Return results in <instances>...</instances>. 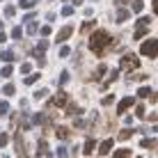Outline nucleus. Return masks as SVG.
<instances>
[{
	"label": "nucleus",
	"instance_id": "nucleus-33",
	"mask_svg": "<svg viewBox=\"0 0 158 158\" xmlns=\"http://www.w3.org/2000/svg\"><path fill=\"white\" fill-rule=\"evenodd\" d=\"M2 92H5L7 96H12V94H14V85H5V89H2Z\"/></svg>",
	"mask_w": 158,
	"mask_h": 158
},
{
	"label": "nucleus",
	"instance_id": "nucleus-26",
	"mask_svg": "<svg viewBox=\"0 0 158 158\" xmlns=\"http://www.w3.org/2000/svg\"><path fill=\"white\" fill-rule=\"evenodd\" d=\"M7 112H9V103L2 101V103H0V115H7Z\"/></svg>",
	"mask_w": 158,
	"mask_h": 158
},
{
	"label": "nucleus",
	"instance_id": "nucleus-37",
	"mask_svg": "<svg viewBox=\"0 0 158 158\" xmlns=\"http://www.w3.org/2000/svg\"><path fill=\"white\" fill-rule=\"evenodd\" d=\"M41 35L48 37V35H51V28H48V25H44V28H41Z\"/></svg>",
	"mask_w": 158,
	"mask_h": 158
},
{
	"label": "nucleus",
	"instance_id": "nucleus-36",
	"mask_svg": "<svg viewBox=\"0 0 158 158\" xmlns=\"http://www.w3.org/2000/svg\"><path fill=\"white\" fill-rule=\"evenodd\" d=\"M30 71V62H25V64H21V73H28Z\"/></svg>",
	"mask_w": 158,
	"mask_h": 158
},
{
	"label": "nucleus",
	"instance_id": "nucleus-6",
	"mask_svg": "<svg viewBox=\"0 0 158 158\" xmlns=\"http://www.w3.org/2000/svg\"><path fill=\"white\" fill-rule=\"evenodd\" d=\"M14 142H16V154H19V158H30L28 151H25V147H23V138H21V135H16Z\"/></svg>",
	"mask_w": 158,
	"mask_h": 158
},
{
	"label": "nucleus",
	"instance_id": "nucleus-35",
	"mask_svg": "<svg viewBox=\"0 0 158 158\" xmlns=\"http://www.w3.org/2000/svg\"><path fill=\"white\" fill-rule=\"evenodd\" d=\"M69 53H71V51H69V48H67V46H62V48H60V55H62V57H67V55H69Z\"/></svg>",
	"mask_w": 158,
	"mask_h": 158
},
{
	"label": "nucleus",
	"instance_id": "nucleus-18",
	"mask_svg": "<svg viewBox=\"0 0 158 158\" xmlns=\"http://www.w3.org/2000/svg\"><path fill=\"white\" fill-rule=\"evenodd\" d=\"M115 158H131V149H117Z\"/></svg>",
	"mask_w": 158,
	"mask_h": 158
},
{
	"label": "nucleus",
	"instance_id": "nucleus-4",
	"mask_svg": "<svg viewBox=\"0 0 158 158\" xmlns=\"http://www.w3.org/2000/svg\"><path fill=\"white\" fill-rule=\"evenodd\" d=\"M131 106H135V99H133V96H126V99H122V101H119V106H117V117H122Z\"/></svg>",
	"mask_w": 158,
	"mask_h": 158
},
{
	"label": "nucleus",
	"instance_id": "nucleus-5",
	"mask_svg": "<svg viewBox=\"0 0 158 158\" xmlns=\"http://www.w3.org/2000/svg\"><path fill=\"white\" fill-rule=\"evenodd\" d=\"M112 147H115V140H112V138L103 140V142H101V147H99V156H106V154H110V151H112Z\"/></svg>",
	"mask_w": 158,
	"mask_h": 158
},
{
	"label": "nucleus",
	"instance_id": "nucleus-1",
	"mask_svg": "<svg viewBox=\"0 0 158 158\" xmlns=\"http://www.w3.org/2000/svg\"><path fill=\"white\" fill-rule=\"evenodd\" d=\"M110 44H115L112 35H110V32H106V30H99V32H94V35H92L89 48L96 53V55H103V53L108 51V46H110Z\"/></svg>",
	"mask_w": 158,
	"mask_h": 158
},
{
	"label": "nucleus",
	"instance_id": "nucleus-19",
	"mask_svg": "<svg viewBox=\"0 0 158 158\" xmlns=\"http://www.w3.org/2000/svg\"><path fill=\"white\" fill-rule=\"evenodd\" d=\"M44 122H46V115H44V112H37L35 119H32V124H37V126H39V124H44Z\"/></svg>",
	"mask_w": 158,
	"mask_h": 158
},
{
	"label": "nucleus",
	"instance_id": "nucleus-30",
	"mask_svg": "<svg viewBox=\"0 0 158 158\" xmlns=\"http://www.w3.org/2000/svg\"><path fill=\"white\" fill-rule=\"evenodd\" d=\"M57 158H69V151L64 149V147H60L57 149Z\"/></svg>",
	"mask_w": 158,
	"mask_h": 158
},
{
	"label": "nucleus",
	"instance_id": "nucleus-11",
	"mask_svg": "<svg viewBox=\"0 0 158 158\" xmlns=\"http://www.w3.org/2000/svg\"><path fill=\"white\" fill-rule=\"evenodd\" d=\"M55 135L60 140H69V128H64V126H57L55 128Z\"/></svg>",
	"mask_w": 158,
	"mask_h": 158
},
{
	"label": "nucleus",
	"instance_id": "nucleus-44",
	"mask_svg": "<svg viewBox=\"0 0 158 158\" xmlns=\"http://www.w3.org/2000/svg\"><path fill=\"white\" fill-rule=\"evenodd\" d=\"M122 2H126V0H117V5H122Z\"/></svg>",
	"mask_w": 158,
	"mask_h": 158
},
{
	"label": "nucleus",
	"instance_id": "nucleus-28",
	"mask_svg": "<svg viewBox=\"0 0 158 158\" xmlns=\"http://www.w3.org/2000/svg\"><path fill=\"white\" fill-rule=\"evenodd\" d=\"M2 60H5V62H12V60H14V53H12V51H5V53H2Z\"/></svg>",
	"mask_w": 158,
	"mask_h": 158
},
{
	"label": "nucleus",
	"instance_id": "nucleus-34",
	"mask_svg": "<svg viewBox=\"0 0 158 158\" xmlns=\"http://www.w3.org/2000/svg\"><path fill=\"white\" fill-rule=\"evenodd\" d=\"M135 115H138V117H144V106H135Z\"/></svg>",
	"mask_w": 158,
	"mask_h": 158
},
{
	"label": "nucleus",
	"instance_id": "nucleus-3",
	"mask_svg": "<svg viewBox=\"0 0 158 158\" xmlns=\"http://www.w3.org/2000/svg\"><path fill=\"white\" fill-rule=\"evenodd\" d=\"M140 51H142L144 57H156L158 55V39H147Z\"/></svg>",
	"mask_w": 158,
	"mask_h": 158
},
{
	"label": "nucleus",
	"instance_id": "nucleus-29",
	"mask_svg": "<svg viewBox=\"0 0 158 158\" xmlns=\"http://www.w3.org/2000/svg\"><path fill=\"white\" fill-rule=\"evenodd\" d=\"M67 80H69V71H62V73H60V80H57V83H60V85H64Z\"/></svg>",
	"mask_w": 158,
	"mask_h": 158
},
{
	"label": "nucleus",
	"instance_id": "nucleus-32",
	"mask_svg": "<svg viewBox=\"0 0 158 158\" xmlns=\"http://www.w3.org/2000/svg\"><path fill=\"white\" fill-rule=\"evenodd\" d=\"M112 101H115V96H112V94H108L106 99H103V106H112Z\"/></svg>",
	"mask_w": 158,
	"mask_h": 158
},
{
	"label": "nucleus",
	"instance_id": "nucleus-8",
	"mask_svg": "<svg viewBox=\"0 0 158 158\" xmlns=\"http://www.w3.org/2000/svg\"><path fill=\"white\" fill-rule=\"evenodd\" d=\"M71 32H73V28H71V25L62 28V30L57 32V41H64V39H69V37H71Z\"/></svg>",
	"mask_w": 158,
	"mask_h": 158
},
{
	"label": "nucleus",
	"instance_id": "nucleus-23",
	"mask_svg": "<svg viewBox=\"0 0 158 158\" xmlns=\"http://www.w3.org/2000/svg\"><path fill=\"white\" fill-rule=\"evenodd\" d=\"M142 147H144V149H151V147H156V140L147 138V140H142Z\"/></svg>",
	"mask_w": 158,
	"mask_h": 158
},
{
	"label": "nucleus",
	"instance_id": "nucleus-16",
	"mask_svg": "<svg viewBox=\"0 0 158 158\" xmlns=\"http://www.w3.org/2000/svg\"><path fill=\"white\" fill-rule=\"evenodd\" d=\"M147 96H151V89L149 87H140L138 89V99H147Z\"/></svg>",
	"mask_w": 158,
	"mask_h": 158
},
{
	"label": "nucleus",
	"instance_id": "nucleus-22",
	"mask_svg": "<svg viewBox=\"0 0 158 158\" xmlns=\"http://www.w3.org/2000/svg\"><path fill=\"white\" fill-rule=\"evenodd\" d=\"M94 25H96L94 21H87V23H83V28H80V32H89L92 28H94Z\"/></svg>",
	"mask_w": 158,
	"mask_h": 158
},
{
	"label": "nucleus",
	"instance_id": "nucleus-45",
	"mask_svg": "<svg viewBox=\"0 0 158 158\" xmlns=\"http://www.w3.org/2000/svg\"><path fill=\"white\" fill-rule=\"evenodd\" d=\"M2 158H9V156H2Z\"/></svg>",
	"mask_w": 158,
	"mask_h": 158
},
{
	"label": "nucleus",
	"instance_id": "nucleus-41",
	"mask_svg": "<svg viewBox=\"0 0 158 158\" xmlns=\"http://www.w3.org/2000/svg\"><path fill=\"white\" fill-rule=\"evenodd\" d=\"M147 119H149V122H158V115H156V112H151V115L147 117Z\"/></svg>",
	"mask_w": 158,
	"mask_h": 158
},
{
	"label": "nucleus",
	"instance_id": "nucleus-13",
	"mask_svg": "<svg viewBox=\"0 0 158 158\" xmlns=\"http://www.w3.org/2000/svg\"><path fill=\"white\" fill-rule=\"evenodd\" d=\"M131 135H133V128H124V131H119V133H117V140H128L131 138Z\"/></svg>",
	"mask_w": 158,
	"mask_h": 158
},
{
	"label": "nucleus",
	"instance_id": "nucleus-31",
	"mask_svg": "<svg viewBox=\"0 0 158 158\" xmlns=\"http://www.w3.org/2000/svg\"><path fill=\"white\" fill-rule=\"evenodd\" d=\"M21 35H23V30H21V28H14V30H12V37H14V39H21Z\"/></svg>",
	"mask_w": 158,
	"mask_h": 158
},
{
	"label": "nucleus",
	"instance_id": "nucleus-7",
	"mask_svg": "<svg viewBox=\"0 0 158 158\" xmlns=\"http://www.w3.org/2000/svg\"><path fill=\"white\" fill-rule=\"evenodd\" d=\"M67 103H69V96L64 94V92H57V94H55V99H53V106L62 108V106H67Z\"/></svg>",
	"mask_w": 158,
	"mask_h": 158
},
{
	"label": "nucleus",
	"instance_id": "nucleus-2",
	"mask_svg": "<svg viewBox=\"0 0 158 158\" xmlns=\"http://www.w3.org/2000/svg\"><path fill=\"white\" fill-rule=\"evenodd\" d=\"M140 67V57L135 55V53H128V55L122 57V62H119V69L122 71H133V69Z\"/></svg>",
	"mask_w": 158,
	"mask_h": 158
},
{
	"label": "nucleus",
	"instance_id": "nucleus-10",
	"mask_svg": "<svg viewBox=\"0 0 158 158\" xmlns=\"http://www.w3.org/2000/svg\"><path fill=\"white\" fill-rule=\"evenodd\" d=\"M94 147H96V140L94 138H89V140H87V142H85V156H92V151H94Z\"/></svg>",
	"mask_w": 158,
	"mask_h": 158
},
{
	"label": "nucleus",
	"instance_id": "nucleus-24",
	"mask_svg": "<svg viewBox=\"0 0 158 158\" xmlns=\"http://www.w3.org/2000/svg\"><path fill=\"white\" fill-rule=\"evenodd\" d=\"M0 73H2L5 78H9V76L14 73V69H12V67H9V64H7V67H2V71H0Z\"/></svg>",
	"mask_w": 158,
	"mask_h": 158
},
{
	"label": "nucleus",
	"instance_id": "nucleus-27",
	"mask_svg": "<svg viewBox=\"0 0 158 158\" xmlns=\"http://www.w3.org/2000/svg\"><path fill=\"white\" fill-rule=\"evenodd\" d=\"M7 142H9V135L7 133H0V147H7Z\"/></svg>",
	"mask_w": 158,
	"mask_h": 158
},
{
	"label": "nucleus",
	"instance_id": "nucleus-14",
	"mask_svg": "<svg viewBox=\"0 0 158 158\" xmlns=\"http://www.w3.org/2000/svg\"><path fill=\"white\" fill-rule=\"evenodd\" d=\"M103 73H106V64H99V69L92 73V80H101V76H103Z\"/></svg>",
	"mask_w": 158,
	"mask_h": 158
},
{
	"label": "nucleus",
	"instance_id": "nucleus-39",
	"mask_svg": "<svg viewBox=\"0 0 158 158\" xmlns=\"http://www.w3.org/2000/svg\"><path fill=\"white\" fill-rule=\"evenodd\" d=\"M5 16H14V7H5Z\"/></svg>",
	"mask_w": 158,
	"mask_h": 158
},
{
	"label": "nucleus",
	"instance_id": "nucleus-9",
	"mask_svg": "<svg viewBox=\"0 0 158 158\" xmlns=\"http://www.w3.org/2000/svg\"><path fill=\"white\" fill-rule=\"evenodd\" d=\"M37 156H51V154H48V144L46 142H44V140H39V142H37Z\"/></svg>",
	"mask_w": 158,
	"mask_h": 158
},
{
	"label": "nucleus",
	"instance_id": "nucleus-15",
	"mask_svg": "<svg viewBox=\"0 0 158 158\" xmlns=\"http://www.w3.org/2000/svg\"><path fill=\"white\" fill-rule=\"evenodd\" d=\"M126 19H128V9H117V21L119 23H124Z\"/></svg>",
	"mask_w": 158,
	"mask_h": 158
},
{
	"label": "nucleus",
	"instance_id": "nucleus-40",
	"mask_svg": "<svg viewBox=\"0 0 158 158\" xmlns=\"http://www.w3.org/2000/svg\"><path fill=\"white\" fill-rule=\"evenodd\" d=\"M30 5H32V2H30V0H21V7H23V9H28V7H30Z\"/></svg>",
	"mask_w": 158,
	"mask_h": 158
},
{
	"label": "nucleus",
	"instance_id": "nucleus-20",
	"mask_svg": "<svg viewBox=\"0 0 158 158\" xmlns=\"http://www.w3.org/2000/svg\"><path fill=\"white\" fill-rule=\"evenodd\" d=\"M142 7H144L142 0H133V5H131V9H133V12H142Z\"/></svg>",
	"mask_w": 158,
	"mask_h": 158
},
{
	"label": "nucleus",
	"instance_id": "nucleus-25",
	"mask_svg": "<svg viewBox=\"0 0 158 158\" xmlns=\"http://www.w3.org/2000/svg\"><path fill=\"white\" fill-rule=\"evenodd\" d=\"M144 35H147V28H138V30H135V35H133V37H135V39H142Z\"/></svg>",
	"mask_w": 158,
	"mask_h": 158
},
{
	"label": "nucleus",
	"instance_id": "nucleus-43",
	"mask_svg": "<svg viewBox=\"0 0 158 158\" xmlns=\"http://www.w3.org/2000/svg\"><path fill=\"white\" fill-rule=\"evenodd\" d=\"M154 14H158V0H154Z\"/></svg>",
	"mask_w": 158,
	"mask_h": 158
},
{
	"label": "nucleus",
	"instance_id": "nucleus-21",
	"mask_svg": "<svg viewBox=\"0 0 158 158\" xmlns=\"http://www.w3.org/2000/svg\"><path fill=\"white\" fill-rule=\"evenodd\" d=\"M37 80H39V73H32V76H28V78L23 80V83H25V85H35Z\"/></svg>",
	"mask_w": 158,
	"mask_h": 158
},
{
	"label": "nucleus",
	"instance_id": "nucleus-38",
	"mask_svg": "<svg viewBox=\"0 0 158 158\" xmlns=\"http://www.w3.org/2000/svg\"><path fill=\"white\" fill-rule=\"evenodd\" d=\"M62 14H64V16H71V14H73V9H71V7H64V9H62Z\"/></svg>",
	"mask_w": 158,
	"mask_h": 158
},
{
	"label": "nucleus",
	"instance_id": "nucleus-42",
	"mask_svg": "<svg viewBox=\"0 0 158 158\" xmlns=\"http://www.w3.org/2000/svg\"><path fill=\"white\" fill-rule=\"evenodd\" d=\"M149 101H151V103H156V101H158V92H156V94H151V99H149Z\"/></svg>",
	"mask_w": 158,
	"mask_h": 158
},
{
	"label": "nucleus",
	"instance_id": "nucleus-12",
	"mask_svg": "<svg viewBox=\"0 0 158 158\" xmlns=\"http://www.w3.org/2000/svg\"><path fill=\"white\" fill-rule=\"evenodd\" d=\"M78 112H80V106H78V103H69V106H67V115H69V117L78 115Z\"/></svg>",
	"mask_w": 158,
	"mask_h": 158
},
{
	"label": "nucleus",
	"instance_id": "nucleus-17",
	"mask_svg": "<svg viewBox=\"0 0 158 158\" xmlns=\"http://www.w3.org/2000/svg\"><path fill=\"white\" fill-rule=\"evenodd\" d=\"M46 96H48V89H46V87H44V89H37V92H35V99H37V101H44Z\"/></svg>",
	"mask_w": 158,
	"mask_h": 158
}]
</instances>
